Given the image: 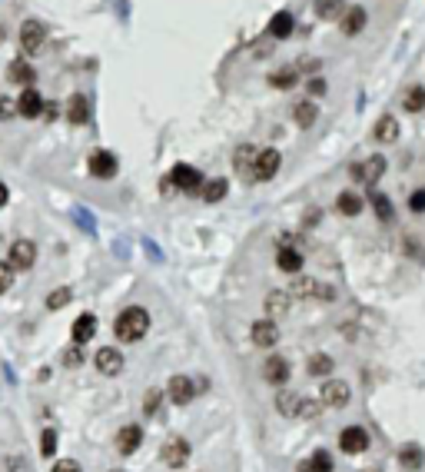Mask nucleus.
<instances>
[{
	"mask_svg": "<svg viewBox=\"0 0 425 472\" xmlns=\"http://www.w3.org/2000/svg\"><path fill=\"white\" fill-rule=\"evenodd\" d=\"M147 329H149V313L140 309V306L123 309V313L116 316V322H113V333H116L120 342H140L147 336Z\"/></svg>",
	"mask_w": 425,
	"mask_h": 472,
	"instance_id": "obj_1",
	"label": "nucleus"
},
{
	"mask_svg": "<svg viewBox=\"0 0 425 472\" xmlns=\"http://www.w3.org/2000/svg\"><path fill=\"white\" fill-rule=\"evenodd\" d=\"M349 399H352V389H349V382H342V379H329L322 386V393H319V402L329 406V409H346Z\"/></svg>",
	"mask_w": 425,
	"mask_h": 472,
	"instance_id": "obj_2",
	"label": "nucleus"
},
{
	"mask_svg": "<svg viewBox=\"0 0 425 472\" xmlns=\"http://www.w3.org/2000/svg\"><path fill=\"white\" fill-rule=\"evenodd\" d=\"M279 150H262V153H256V160H253V173H249V180H256V183H266V180H273L276 176V170H279Z\"/></svg>",
	"mask_w": 425,
	"mask_h": 472,
	"instance_id": "obj_3",
	"label": "nucleus"
},
{
	"mask_svg": "<svg viewBox=\"0 0 425 472\" xmlns=\"http://www.w3.org/2000/svg\"><path fill=\"white\" fill-rule=\"evenodd\" d=\"M37 260V246L30 240H14L10 243V253H7V266L10 269H30Z\"/></svg>",
	"mask_w": 425,
	"mask_h": 472,
	"instance_id": "obj_4",
	"label": "nucleus"
},
{
	"mask_svg": "<svg viewBox=\"0 0 425 472\" xmlns=\"http://www.w3.org/2000/svg\"><path fill=\"white\" fill-rule=\"evenodd\" d=\"M339 449L346 455H359L369 449V433L362 429V426H346L342 435H339Z\"/></svg>",
	"mask_w": 425,
	"mask_h": 472,
	"instance_id": "obj_5",
	"label": "nucleus"
},
{
	"mask_svg": "<svg viewBox=\"0 0 425 472\" xmlns=\"http://www.w3.org/2000/svg\"><path fill=\"white\" fill-rule=\"evenodd\" d=\"M169 183H176V187L186 189V193H203V176L193 170V167H186V163L173 167V173H169Z\"/></svg>",
	"mask_w": 425,
	"mask_h": 472,
	"instance_id": "obj_6",
	"label": "nucleus"
},
{
	"mask_svg": "<svg viewBox=\"0 0 425 472\" xmlns=\"http://www.w3.org/2000/svg\"><path fill=\"white\" fill-rule=\"evenodd\" d=\"M43 40H47L43 23H37V20H27V23H23V30H20V47H23L27 54H40V50H43Z\"/></svg>",
	"mask_w": 425,
	"mask_h": 472,
	"instance_id": "obj_7",
	"label": "nucleus"
},
{
	"mask_svg": "<svg viewBox=\"0 0 425 472\" xmlns=\"http://www.w3.org/2000/svg\"><path fill=\"white\" fill-rule=\"evenodd\" d=\"M93 366H96L103 376H116V373H123V356H120V349H113V346H103V349H96V356H93Z\"/></svg>",
	"mask_w": 425,
	"mask_h": 472,
	"instance_id": "obj_8",
	"label": "nucleus"
},
{
	"mask_svg": "<svg viewBox=\"0 0 425 472\" xmlns=\"http://www.w3.org/2000/svg\"><path fill=\"white\" fill-rule=\"evenodd\" d=\"M167 396L176 402V406H186L189 399L196 396V386H193V379L189 376H173L167 382Z\"/></svg>",
	"mask_w": 425,
	"mask_h": 472,
	"instance_id": "obj_9",
	"label": "nucleus"
},
{
	"mask_svg": "<svg viewBox=\"0 0 425 472\" xmlns=\"http://www.w3.org/2000/svg\"><path fill=\"white\" fill-rule=\"evenodd\" d=\"M249 336H253V342H256V346L269 349V346H276V342H279V326L273 320H259V322H253Z\"/></svg>",
	"mask_w": 425,
	"mask_h": 472,
	"instance_id": "obj_10",
	"label": "nucleus"
},
{
	"mask_svg": "<svg viewBox=\"0 0 425 472\" xmlns=\"http://www.w3.org/2000/svg\"><path fill=\"white\" fill-rule=\"evenodd\" d=\"M90 173L93 176H103V180L116 176V156H113L110 150H93L90 153Z\"/></svg>",
	"mask_w": 425,
	"mask_h": 472,
	"instance_id": "obj_11",
	"label": "nucleus"
},
{
	"mask_svg": "<svg viewBox=\"0 0 425 472\" xmlns=\"http://www.w3.org/2000/svg\"><path fill=\"white\" fill-rule=\"evenodd\" d=\"M186 459H189V442L186 439H169L167 446H163V462H167L169 469L186 466Z\"/></svg>",
	"mask_w": 425,
	"mask_h": 472,
	"instance_id": "obj_12",
	"label": "nucleus"
},
{
	"mask_svg": "<svg viewBox=\"0 0 425 472\" xmlns=\"http://www.w3.org/2000/svg\"><path fill=\"white\" fill-rule=\"evenodd\" d=\"M262 379L266 382H273V386H282L286 379H289V362L282 356H269L262 362Z\"/></svg>",
	"mask_w": 425,
	"mask_h": 472,
	"instance_id": "obj_13",
	"label": "nucleus"
},
{
	"mask_svg": "<svg viewBox=\"0 0 425 472\" xmlns=\"http://www.w3.org/2000/svg\"><path fill=\"white\" fill-rule=\"evenodd\" d=\"M386 173V156H369L362 167H355L352 176L355 180H362V183H379V176Z\"/></svg>",
	"mask_w": 425,
	"mask_h": 472,
	"instance_id": "obj_14",
	"label": "nucleus"
},
{
	"mask_svg": "<svg viewBox=\"0 0 425 472\" xmlns=\"http://www.w3.org/2000/svg\"><path fill=\"white\" fill-rule=\"evenodd\" d=\"M289 306H293V296H289L286 289H273V293L266 296V316L276 322L279 316H286V313H289Z\"/></svg>",
	"mask_w": 425,
	"mask_h": 472,
	"instance_id": "obj_15",
	"label": "nucleus"
},
{
	"mask_svg": "<svg viewBox=\"0 0 425 472\" xmlns=\"http://www.w3.org/2000/svg\"><path fill=\"white\" fill-rule=\"evenodd\" d=\"M17 114L20 116H30V120L43 114V96H40L34 87H27V90L17 96Z\"/></svg>",
	"mask_w": 425,
	"mask_h": 472,
	"instance_id": "obj_16",
	"label": "nucleus"
},
{
	"mask_svg": "<svg viewBox=\"0 0 425 472\" xmlns=\"http://www.w3.org/2000/svg\"><path fill=\"white\" fill-rule=\"evenodd\" d=\"M140 442H143V429H140V426H123V429H120V435H116V449H120L123 455L136 453V449H140Z\"/></svg>",
	"mask_w": 425,
	"mask_h": 472,
	"instance_id": "obj_17",
	"label": "nucleus"
},
{
	"mask_svg": "<svg viewBox=\"0 0 425 472\" xmlns=\"http://www.w3.org/2000/svg\"><path fill=\"white\" fill-rule=\"evenodd\" d=\"M375 140H379V143H395V140H399V120H395L392 114L379 116V123H375Z\"/></svg>",
	"mask_w": 425,
	"mask_h": 472,
	"instance_id": "obj_18",
	"label": "nucleus"
},
{
	"mask_svg": "<svg viewBox=\"0 0 425 472\" xmlns=\"http://www.w3.org/2000/svg\"><path fill=\"white\" fill-rule=\"evenodd\" d=\"M67 120H70V123H87V120H90V103H87V96L83 94L70 96V103H67Z\"/></svg>",
	"mask_w": 425,
	"mask_h": 472,
	"instance_id": "obj_19",
	"label": "nucleus"
},
{
	"mask_svg": "<svg viewBox=\"0 0 425 472\" xmlns=\"http://www.w3.org/2000/svg\"><path fill=\"white\" fill-rule=\"evenodd\" d=\"M93 336H96V316L83 313V316L74 322V342L76 346H83V342H90Z\"/></svg>",
	"mask_w": 425,
	"mask_h": 472,
	"instance_id": "obj_20",
	"label": "nucleus"
},
{
	"mask_svg": "<svg viewBox=\"0 0 425 472\" xmlns=\"http://www.w3.org/2000/svg\"><path fill=\"white\" fill-rule=\"evenodd\" d=\"M362 27H366V10H362V7H349V10L342 14V34H346V37H355Z\"/></svg>",
	"mask_w": 425,
	"mask_h": 472,
	"instance_id": "obj_21",
	"label": "nucleus"
},
{
	"mask_svg": "<svg viewBox=\"0 0 425 472\" xmlns=\"http://www.w3.org/2000/svg\"><path fill=\"white\" fill-rule=\"evenodd\" d=\"M276 266H279V269H286V273H296L299 266H302V253H299V249H293V246H279Z\"/></svg>",
	"mask_w": 425,
	"mask_h": 472,
	"instance_id": "obj_22",
	"label": "nucleus"
},
{
	"mask_svg": "<svg viewBox=\"0 0 425 472\" xmlns=\"http://www.w3.org/2000/svg\"><path fill=\"white\" fill-rule=\"evenodd\" d=\"M293 116H296V123L302 127V130H309L315 123V116H319V107H315L313 100H299L296 110H293Z\"/></svg>",
	"mask_w": 425,
	"mask_h": 472,
	"instance_id": "obj_23",
	"label": "nucleus"
},
{
	"mask_svg": "<svg viewBox=\"0 0 425 472\" xmlns=\"http://www.w3.org/2000/svg\"><path fill=\"white\" fill-rule=\"evenodd\" d=\"M293 23H296V20H293V14H289V10H279V14H273L269 34H273V37H279V40H286L289 34H293Z\"/></svg>",
	"mask_w": 425,
	"mask_h": 472,
	"instance_id": "obj_24",
	"label": "nucleus"
},
{
	"mask_svg": "<svg viewBox=\"0 0 425 472\" xmlns=\"http://www.w3.org/2000/svg\"><path fill=\"white\" fill-rule=\"evenodd\" d=\"M7 80H14V83H23V87H30V83H34V67H30L27 60H14V63L7 67Z\"/></svg>",
	"mask_w": 425,
	"mask_h": 472,
	"instance_id": "obj_25",
	"label": "nucleus"
},
{
	"mask_svg": "<svg viewBox=\"0 0 425 472\" xmlns=\"http://www.w3.org/2000/svg\"><path fill=\"white\" fill-rule=\"evenodd\" d=\"M335 209H339L342 216H355V213H362V196H359V193H352V189H346V193H339Z\"/></svg>",
	"mask_w": 425,
	"mask_h": 472,
	"instance_id": "obj_26",
	"label": "nucleus"
},
{
	"mask_svg": "<svg viewBox=\"0 0 425 472\" xmlns=\"http://www.w3.org/2000/svg\"><path fill=\"white\" fill-rule=\"evenodd\" d=\"M306 369H309V376H329L335 369V362H333V356H326V353H313L309 362H306Z\"/></svg>",
	"mask_w": 425,
	"mask_h": 472,
	"instance_id": "obj_27",
	"label": "nucleus"
},
{
	"mask_svg": "<svg viewBox=\"0 0 425 472\" xmlns=\"http://www.w3.org/2000/svg\"><path fill=\"white\" fill-rule=\"evenodd\" d=\"M289 296H296V300H309V296H315L319 293V280H309V276H299L296 283L286 289Z\"/></svg>",
	"mask_w": 425,
	"mask_h": 472,
	"instance_id": "obj_28",
	"label": "nucleus"
},
{
	"mask_svg": "<svg viewBox=\"0 0 425 472\" xmlns=\"http://www.w3.org/2000/svg\"><path fill=\"white\" fill-rule=\"evenodd\" d=\"M326 406L319 402L315 396H299V406H296V419H319Z\"/></svg>",
	"mask_w": 425,
	"mask_h": 472,
	"instance_id": "obj_29",
	"label": "nucleus"
},
{
	"mask_svg": "<svg viewBox=\"0 0 425 472\" xmlns=\"http://www.w3.org/2000/svg\"><path fill=\"white\" fill-rule=\"evenodd\" d=\"M402 107H406L408 114H419V110H425V87H408L406 96H402Z\"/></svg>",
	"mask_w": 425,
	"mask_h": 472,
	"instance_id": "obj_30",
	"label": "nucleus"
},
{
	"mask_svg": "<svg viewBox=\"0 0 425 472\" xmlns=\"http://www.w3.org/2000/svg\"><path fill=\"white\" fill-rule=\"evenodd\" d=\"M315 14L322 20H335L339 14H346V3L342 0H315Z\"/></svg>",
	"mask_w": 425,
	"mask_h": 472,
	"instance_id": "obj_31",
	"label": "nucleus"
},
{
	"mask_svg": "<svg viewBox=\"0 0 425 472\" xmlns=\"http://www.w3.org/2000/svg\"><path fill=\"white\" fill-rule=\"evenodd\" d=\"M269 83L276 87V90H293L299 83V74L293 70V67H286V70H276V74L269 76Z\"/></svg>",
	"mask_w": 425,
	"mask_h": 472,
	"instance_id": "obj_32",
	"label": "nucleus"
},
{
	"mask_svg": "<svg viewBox=\"0 0 425 472\" xmlns=\"http://www.w3.org/2000/svg\"><path fill=\"white\" fill-rule=\"evenodd\" d=\"M369 203H372V209H375V216H379V220H392V200H388L386 193H379V189H372Z\"/></svg>",
	"mask_w": 425,
	"mask_h": 472,
	"instance_id": "obj_33",
	"label": "nucleus"
},
{
	"mask_svg": "<svg viewBox=\"0 0 425 472\" xmlns=\"http://www.w3.org/2000/svg\"><path fill=\"white\" fill-rule=\"evenodd\" d=\"M296 406H299V396L296 393H289V389H282L276 396V409L282 415H289V419H296Z\"/></svg>",
	"mask_w": 425,
	"mask_h": 472,
	"instance_id": "obj_34",
	"label": "nucleus"
},
{
	"mask_svg": "<svg viewBox=\"0 0 425 472\" xmlns=\"http://www.w3.org/2000/svg\"><path fill=\"white\" fill-rule=\"evenodd\" d=\"M399 462H402V469H419L422 466V449L419 446H402L399 449Z\"/></svg>",
	"mask_w": 425,
	"mask_h": 472,
	"instance_id": "obj_35",
	"label": "nucleus"
},
{
	"mask_svg": "<svg viewBox=\"0 0 425 472\" xmlns=\"http://www.w3.org/2000/svg\"><path fill=\"white\" fill-rule=\"evenodd\" d=\"M226 189H229L226 180H209V183L203 187V200L206 203H220L222 196H226Z\"/></svg>",
	"mask_w": 425,
	"mask_h": 472,
	"instance_id": "obj_36",
	"label": "nucleus"
},
{
	"mask_svg": "<svg viewBox=\"0 0 425 472\" xmlns=\"http://www.w3.org/2000/svg\"><path fill=\"white\" fill-rule=\"evenodd\" d=\"M70 300H74V293H70L67 286H60V289H54V293L47 296V309H63Z\"/></svg>",
	"mask_w": 425,
	"mask_h": 472,
	"instance_id": "obj_37",
	"label": "nucleus"
},
{
	"mask_svg": "<svg viewBox=\"0 0 425 472\" xmlns=\"http://www.w3.org/2000/svg\"><path fill=\"white\" fill-rule=\"evenodd\" d=\"M309 472H333V459H329V453H326V449H319V453L313 455Z\"/></svg>",
	"mask_w": 425,
	"mask_h": 472,
	"instance_id": "obj_38",
	"label": "nucleus"
},
{
	"mask_svg": "<svg viewBox=\"0 0 425 472\" xmlns=\"http://www.w3.org/2000/svg\"><path fill=\"white\" fill-rule=\"evenodd\" d=\"M160 402H163V393H160V389H149L147 399H143V413L156 415V413H160Z\"/></svg>",
	"mask_w": 425,
	"mask_h": 472,
	"instance_id": "obj_39",
	"label": "nucleus"
},
{
	"mask_svg": "<svg viewBox=\"0 0 425 472\" xmlns=\"http://www.w3.org/2000/svg\"><path fill=\"white\" fill-rule=\"evenodd\" d=\"M253 160H256V153L249 150V147H240V156H236V167H240L246 176L253 173Z\"/></svg>",
	"mask_w": 425,
	"mask_h": 472,
	"instance_id": "obj_40",
	"label": "nucleus"
},
{
	"mask_svg": "<svg viewBox=\"0 0 425 472\" xmlns=\"http://www.w3.org/2000/svg\"><path fill=\"white\" fill-rule=\"evenodd\" d=\"M40 453H43V455H54L56 453V433H54V429H43V433H40Z\"/></svg>",
	"mask_w": 425,
	"mask_h": 472,
	"instance_id": "obj_41",
	"label": "nucleus"
},
{
	"mask_svg": "<svg viewBox=\"0 0 425 472\" xmlns=\"http://www.w3.org/2000/svg\"><path fill=\"white\" fill-rule=\"evenodd\" d=\"M10 283H14V269H10L7 263H0V296L10 289Z\"/></svg>",
	"mask_w": 425,
	"mask_h": 472,
	"instance_id": "obj_42",
	"label": "nucleus"
},
{
	"mask_svg": "<svg viewBox=\"0 0 425 472\" xmlns=\"http://www.w3.org/2000/svg\"><path fill=\"white\" fill-rule=\"evenodd\" d=\"M408 207H412V213H425V189H415L408 196Z\"/></svg>",
	"mask_w": 425,
	"mask_h": 472,
	"instance_id": "obj_43",
	"label": "nucleus"
},
{
	"mask_svg": "<svg viewBox=\"0 0 425 472\" xmlns=\"http://www.w3.org/2000/svg\"><path fill=\"white\" fill-rule=\"evenodd\" d=\"M14 114H17V103H14L10 96H0V116H3V120H10Z\"/></svg>",
	"mask_w": 425,
	"mask_h": 472,
	"instance_id": "obj_44",
	"label": "nucleus"
},
{
	"mask_svg": "<svg viewBox=\"0 0 425 472\" xmlns=\"http://www.w3.org/2000/svg\"><path fill=\"white\" fill-rule=\"evenodd\" d=\"M54 472H83V469H80L76 459H60V462L54 466Z\"/></svg>",
	"mask_w": 425,
	"mask_h": 472,
	"instance_id": "obj_45",
	"label": "nucleus"
},
{
	"mask_svg": "<svg viewBox=\"0 0 425 472\" xmlns=\"http://www.w3.org/2000/svg\"><path fill=\"white\" fill-rule=\"evenodd\" d=\"M322 90H326V80H322V76H313V80H309V94L319 96Z\"/></svg>",
	"mask_w": 425,
	"mask_h": 472,
	"instance_id": "obj_46",
	"label": "nucleus"
},
{
	"mask_svg": "<svg viewBox=\"0 0 425 472\" xmlns=\"http://www.w3.org/2000/svg\"><path fill=\"white\" fill-rule=\"evenodd\" d=\"M3 203H7V187L0 183V207H3Z\"/></svg>",
	"mask_w": 425,
	"mask_h": 472,
	"instance_id": "obj_47",
	"label": "nucleus"
},
{
	"mask_svg": "<svg viewBox=\"0 0 425 472\" xmlns=\"http://www.w3.org/2000/svg\"><path fill=\"white\" fill-rule=\"evenodd\" d=\"M110 472H120V469H110Z\"/></svg>",
	"mask_w": 425,
	"mask_h": 472,
	"instance_id": "obj_48",
	"label": "nucleus"
}]
</instances>
